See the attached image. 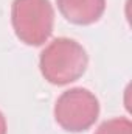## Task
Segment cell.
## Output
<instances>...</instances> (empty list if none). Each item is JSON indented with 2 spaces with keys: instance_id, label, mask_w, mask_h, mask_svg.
<instances>
[{
  "instance_id": "3957f363",
  "label": "cell",
  "mask_w": 132,
  "mask_h": 134,
  "mask_svg": "<svg viewBox=\"0 0 132 134\" xmlns=\"http://www.w3.org/2000/svg\"><path fill=\"white\" fill-rule=\"evenodd\" d=\"M99 117V101L93 92L73 87L62 92L55 103V120L68 133H82L95 125Z\"/></svg>"
},
{
  "instance_id": "277c9868",
  "label": "cell",
  "mask_w": 132,
  "mask_h": 134,
  "mask_svg": "<svg viewBox=\"0 0 132 134\" xmlns=\"http://www.w3.org/2000/svg\"><path fill=\"white\" fill-rule=\"evenodd\" d=\"M58 9L70 24L92 25L106 11V0H56Z\"/></svg>"
},
{
  "instance_id": "6da1fadb",
  "label": "cell",
  "mask_w": 132,
  "mask_h": 134,
  "mask_svg": "<svg viewBox=\"0 0 132 134\" xmlns=\"http://www.w3.org/2000/svg\"><path fill=\"white\" fill-rule=\"evenodd\" d=\"M89 66L86 48L70 37L53 39L40 53L39 69L42 76L55 86H65L79 80Z\"/></svg>"
},
{
  "instance_id": "8992f818",
  "label": "cell",
  "mask_w": 132,
  "mask_h": 134,
  "mask_svg": "<svg viewBox=\"0 0 132 134\" xmlns=\"http://www.w3.org/2000/svg\"><path fill=\"white\" fill-rule=\"evenodd\" d=\"M6 131H8V128H6V119L2 114V111H0V134H6Z\"/></svg>"
},
{
  "instance_id": "5b68a950",
  "label": "cell",
  "mask_w": 132,
  "mask_h": 134,
  "mask_svg": "<svg viewBox=\"0 0 132 134\" xmlns=\"http://www.w3.org/2000/svg\"><path fill=\"white\" fill-rule=\"evenodd\" d=\"M95 134H132V123L126 117H115L103 122Z\"/></svg>"
},
{
  "instance_id": "7a4b0ae2",
  "label": "cell",
  "mask_w": 132,
  "mask_h": 134,
  "mask_svg": "<svg viewBox=\"0 0 132 134\" xmlns=\"http://www.w3.org/2000/svg\"><path fill=\"white\" fill-rule=\"evenodd\" d=\"M11 24L20 42L39 47L53 33V5L50 0H14L11 6Z\"/></svg>"
}]
</instances>
